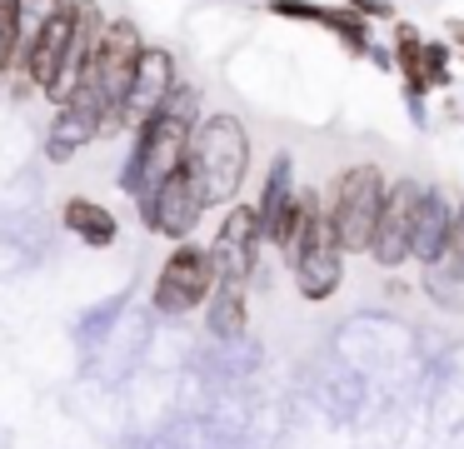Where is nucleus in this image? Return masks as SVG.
Here are the masks:
<instances>
[{
  "mask_svg": "<svg viewBox=\"0 0 464 449\" xmlns=\"http://www.w3.org/2000/svg\"><path fill=\"white\" fill-rule=\"evenodd\" d=\"M195 125H200V90L175 85V95L165 100V110H155L145 125H135V145H130L125 170H121L125 195L145 200L160 180H170L175 170H185Z\"/></svg>",
  "mask_w": 464,
  "mask_h": 449,
  "instance_id": "obj_1",
  "label": "nucleus"
},
{
  "mask_svg": "<svg viewBox=\"0 0 464 449\" xmlns=\"http://www.w3.org/2000/svg\"><path fill=\"white\" fill-rule=\"evenodd\" d=\"M145 55V35L135 30V20H111L91 55V70H85L81 90L95 100V105L111 115V130H121V105H125V90L135 80V65Z\"/></svg>",
  "mask_w": 464,
  "mask_h": 449,
  "instance_id": "obj_3",
  "label": "nucleus"
},
{
  "mask_svg": "<svg viewBox=\"0 0 464 449\" xmlns=\"http://www.w3.org/2000/svg\"><path fill=\"white\" fill-rule=\"evenodd\" d=\"M21 60V0H0V80Z\"/></svg>",
  "mask_w": 464,
  "mask_h": 449,
  "instance_id": "obj_18",
  "label": "nucleus"
},
{
  "mask_svg": "<svg viewBox=\"0 0 464 449\" xmlns=\"http://www.w3.org/2000/svg\"><path fill=\"white\" fill-rule=\"evenodd\" d=\"M185 170L200 185L205 205H230L245 185V170H250V135L235 115H205L190 135V155Z\"/></svg>",
  "mask_w": 464,
  "mask_h": 449,
  "instance_id": "obj_2",
  "label": "nucleus"
},
{
  "mask_svg": "<svg viewBox=\"0 0 464 449\" xmlns=\"http://www.w3.org/2000/svg\"><path fill=\"white\" fill-rule=\"evenodd\" d=\"M200 215H205V195L190 180V170H175L170 180H160V185L140 200V220L165 239H190V229L200 225Z\"/></svg>",
  "mask_w": 464,
  "mask_h": 449,
  "instance_id": "obj_7",
  "label": "nucleus"
},
{
  "mask_svg": "<svg viewBox=\"0 0 464 449\" xmlns=\"http://www.w3.org/2000/svg\"><path fill=\"white\" fill-rule=\"evenodd\" d=\"M384 195H390V185H384L380 165H354L340 175V185H334V200H330V229L334 239H340V249L350 255V249H370L374 239V225H380V210H384Z\"/></svg>",
  "mask_w": 464,
  "mask_h": 449,
  "instance_id": "obj_4",
  "label": "nucleus"
},
{
  "mask_svg": "<svg viewBox=\"0 0 464 449\" xmlns=\"http://www.w3.org/2000/svg\"><path fill=\"white\" fill-rule=\"evenodd\" d=\"M215 279H220V269H215L210 249L180 239L175 255L165 259L160 279H155V309H160V315H185V309H195L205 295H210Z\"/></svg>",
  "mask_w": 464,
  "mask_h": 449,
  "instance_id": "obj_6",
  "label": "nucleus"
},
{
  "mask_svg": "<svg viewBox=\"0 0 464 449\" xmlns=\"http://www.w3.org/2000/svg\"><path fill=\"white\" fill-rule=\"evenodd\" d=\"M270 10L275 15H285V20H310V25H324V30H334V35L344 40V45L354 50V55H370V20L360 15V10H330V5H314V0H270Z\"/></svg>",
  "mask_w": 464,
  "mask_h": 449,
  "instance_id": "obj_14",
  "label": "nucleus"
},
{
  "mask_svg": "<svg viewBox=\"0 0 464 449\" xmlns=\"http://www.w3.org/2000/svg\"><path fill=\"white\" fill-rule=\"evenodd\" d=\"M444 259H450V275H454V279H464V205L454 210V229H450V255H444Z\"/></svg>",
  "mask_w": 464,
  "mask_h": 449,
  "instance_id": "obj_20",
  "label": "nucleus"
},
{
  "mask_svg": "<svg viewBox=\"0 0 464 449\" xmlns=\"http://www.w3.org/2000/svg\"><path fill=\"white\" fill-rule=\"evenodd\" d=\"M290 255H295V285H300L304 299H330L334 289H340L344 249H340V239H334V229H330V220H324V210L300 229V235H295Z\"/></svg>",
  "mask_w": 464,
  "mask_h": 449,
  "instance_id": "obj_5",
  "label": "nucleus"
},
{
  "mask_svg": "<svg viewBox=\"0 0 464 449\" xmlns=\"http://www.w3.org/2000/svg\"><path fill=\"white\" fill-rule=\"evenodd\" d=\"M450 229H454V210L444 205V195H424L420 215H414V235H410V255L420 265H440L450 255Z\"/></svg>",
  "mask_w": 464,
  "mask_h": 449,
  "instance_id": "obj_15",
  "label": "nucleus"
},
{
  "mask_svg": "<svg viewBox=\"0 0 464 449\" xmlns=\"http://www.w3.org/2000/svg\"><path fill=\"white\" fill-rule=\"evenodd\" d=\"M175 85H180L175 55L165 45H145L140 65H135V80H130V90H125L121 125H145L155 110H165V100L175 95Z\"/></svg>",
  "mask_w": 464,
  "mask_h": 449,
  "instance_id": "obj_9",
  "label": "nucleus"
},
{
  "mask_svg": "<svg viewBox=\"0 0 464 449\" xmlns=\"http://www.w3.org/2000/svg\"><path fill=\"white\" fill-rule=\"evenodd\" d=\"M101 35H105V10L95 5V0H75V35H71V50H65L61 80L45 90V100H51V105H65V100L81 90V80H85V70H91V55H95V45H101Z\"/></svg>",
  "mask_w": 464,
  "mask_h": 449,
  "instance_id": "obj_12",
  "label": "nucleus"
},
{
  "mask_svg": "<svg viewBox=\"0 0 464 449\" xmlns=\"http://www.w3.org/2000/svg\"><path fill=\"white\" fill-rule=\"evenodd\" d=\"M424 195L430 190L414 185V180H400V185H390V195H384V210H380V225H374V239H370V255L374 265L394 269L410 259V235H414V215H420Z\"/></svg>",
  "mask_w": 464,
  "mask_h": 449,
  "instance_id": "obj_8",
  "label": "nucleus"
},
{
  "mask_svg": "<svg viewBox=\"0 0 464 449\" xmlns=\"http://www.w3.org/2000/svg\"><path fill=\"white\" fill-rule=\"evenodd\" d=\"M350 10H360L364 20H394V5H390V0H350Z\"/></svg>",
  "mask_w": 464,
  "mask_h": 449,
  "instance_id": "obj_21",
  "label": "nucleus"
},
{
  "mask_svg": "<svg viewBox=\"0 0 464 449\" xmlns=\"http://www.w3.org/2000/svg\"><path fill=\"white\" fill-rule=\"evenodd\" d=\"M210 335L215 339H240L245 335V279L220 275L210 289Z\"/></svg>",
  "mask_w": 464,
  "mask_h": 449,
  "instance_id": "obj_16",
  "label": "nucleus"
},
{
  "mask_svg": "<svg viewBox=\"0 0 464 449\" xmlns=\"http://www.w3.org/2000/svg\"><path fill=\"white\" fill-rule=\"evenodd\" d=\"M260 245H265L260 210L235 205L230 215L220 220V229H215V245H210L215 269H220V275H235V279H250V269H255V255H260Z\"/></svg>",
  "mask_w": 464,
  "mask_h": 449,
  "instance_id": "obj_11",
  "label": "nucleus"
},
{
  "mask_svg": "<svg viewBox=\"0 0 464 449\" xmlns=\"http://www.w3.org/2000/svg\"><path fill=\"white\" fill-rule=\"evenodd\" d=\"M295 220H300V190H295V165L290 155H275L270 175H265V195H260V229L275 245H290Z\"/></svg>",
  "mask_w": 464,
  "mask_h": 449,
  "instance_id": "obj_13",
  "label": "nucleus"
},
{
  "mask_svg": "<svg viewBox=\"0 0 464 449\" xmlns=\"http://www.w3.org/2000/svg\"><path fill=\"white\" fill-rule=\"evenodd\" d=\"M71 5H75V0H21V50L31 45V40L41 35L55 15H65Z\"/></svg>",
  "mask_w": 464,
  "mask_h": 449,
  "instance_id": "obj_19",
  "label": "nucleus"
},
{
  "mask_svg": "<svg viewBox=\"0 0 464 449\" xmlns=\"http://www.w3.org/2000/svg\"><path fill=\"white\" fill-rule=\"evenodd\" d=\"M65 229H71L75 239H85V245H95V249L115 245V235H121L115 215L105 205H95V200H65Z\"/></svg>",
  "mask_w": 464,
  "mask_h": 449,
  "instance_id": "obj_17",
  "label": "nucleus"
},
{
  "mask_svg": "<svg viewBox=\"0 0 464 449\" xmlns=\"http://www.w3.org/2000/svg\"><path fill=\"white\" fill-rule=\"evenodd\" d=\"M454 30V40H459V45H464V25H450Z\"/></svg>",
  "mask_w": 464,
  "mask_h": 449,
  "instance_id": "obj_22",
  "label": "nucleus"
},
{
  "mask_svg": "<svg viewBox=\"0 0 464 449\" xmlns=\"http://www.w3.org/2000/svg\"><path fill=\"white\" fill-rule=\"evenodd\" d=\"M101 135H111V115H105L101 105H95L85 90H75L71 100L61 105V115L51 120V135H45V155L61 165V160H71V155H81L91 140H101Z\"/></svg>",
  "mask_w": 464,
  "mask_h": 449,
  "instance_id": "obj_10",
  "label": "nucleus"
}]
</instances>
